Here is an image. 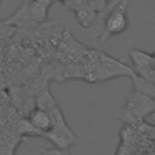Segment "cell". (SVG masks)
Masks as SVG:
<instances>
[{
    "instance_id": "6",
    "label": "cell",
    "mask_w": 155,
    "mask_h": 155,
    "mask_svg": "<svg viewBox=\"0 0 155 155\" xmlns=\"http://www.w3.org/2000/svg\"><path fill=\"white\" fill-rule=\"evenodd\" d=\"M40 155H70L67 149L61 148H42L40 150Z\"/></svg>"
},
{
    "instance_id": "1",
    "label": "cell",
    "mask_w": 155,
    "mask_h": 155,
    "mask_svg": "<svg viewBox=\"0 0 155 155\" xmlns=\"http://www.w3.org/2000/svg\"><path fill=\"white\" fill-rule=\"evenodd\" d=\"M36 105L38 108H41L50 114L51 122H52L51 131L47 132L44 137L48 139L56 148L68 149L69 147H71L78 139L74 132L69 128L68 124L65 122L64 116L59 109V105L57 104L56 99L52 97L50 91L46 90L38 96Z\"/></svg>"
},
{
    "instance_id": "5",
    "label": "cell",
    "mask_w": 155,
    "mask_h": 155,
    "mask_svg": "<svg viewBox=\"0 0 155 155\" xmlns=\"http://www.w3.org/2000/svg\"><path fill=\"white\" fill-rule=\"evenodd\" d=\"M47 11H48V8L44 7L42 5L38 4L34 0H31V2L28 6V15H29V17L31 19L36 21V22L45 21L46 17H47Z\"/></svg>"
},
{
    "instance_id": "8",
    "label": "cell",
    "mask_w": 155,
    "mask_h": 155,
    "mask_svg": "<svg viewBox=\"0 0 155 155\" xmlns=\"http://www.w3.org/2000/svg\"><path fill=\"white\" fill-rule=\"evenodd\" d=\"M58 1H61L62 4H67L68 1H70V0H58Z\"/></svg>"
},
{
    "instance_id": "3",
    "label": "cell",
    "mask_w": 155,
    "mask_h": 155,
    "mask_svg": "<svg viewBox=\"0 0 155 155\" xmlns=\"http://www.w3.org/2000/svg\"><path fill=\"white\" fill-rule=\"evenodd\" d=\"M155 108V103L145 94L136 92L130 96L125 108L122 109V115H128L130 117L142 119L147 114H149Z\"/></svg>"
},
{
    "instance_id": "4",
    "label": "cell",
    "mask_w": 155,
    "mask_h": 155,
    "mask_svg": "<svg viewBox=\"0 0 155 155\" xmlns=\"http://www.w3.org/2000/svg\"><path fill=\"white\" fill-rule=\"evenodd\" d=\"M27 121L29 122V125L35 130V132L39 136H45L47 132L51 131L52 128V122H51V117L50 114L41 109V108H34L33 110H30V113L28 114Z\"/></svg>"
},
{
    "instance_id": "7",
    "label": "cell",
    "mask_w": 155,
    "mask_h": 155,
    "mask_svg": "<svg viewBox=\"0 0 155 155\" xmlns=\"http://www.w3.org/2000/svg\"><path fill=\"white\" fill-rule=\"evenodd\" d=\"M34 1H36V2L40 4V5H42V6L46 7V8H50V6L54 2V0H34Z\"/></svg>"
},
{
    "instance_id": "2",
    "label": "cell",
    "mask_w": 155,
    "mask_h": 155,
    "mask_svg": "<svg viewBox=\"0 0 155 155\" xmlns=\"http://www.w3.org/2000/svg\"><path fill=\"white\" fill-rule=\"evenodd\" d=\"M128 6L130 0H114L105 8V13L101 12L94 17L92 24L97 23L98 35L103 41L110 36L124 33L128 27Z\"/></svg>"
}]
</instances>
